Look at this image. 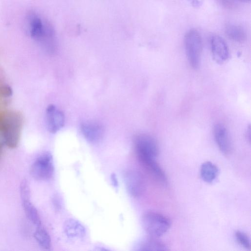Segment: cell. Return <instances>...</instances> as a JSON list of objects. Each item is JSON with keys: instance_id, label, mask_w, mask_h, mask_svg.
Returning a JSON list of instances; mask_svg holds the SVG:
<instances>
[{"instance_id": "obj_12", "label": "cell", "mask_w": 251, "mask_h": 251, "mask_svg": "<svg viewBox=\"0 0 251 251\" xmlns=\"http://www.w3.org/2000/svg\"><path fill=\"white\" fill-rule=\"evenodd\" d=\"M63 230L66 236L72 240L82 239L86 235V229L84 226L74 219H69L65 222Z\"/></svg>"}, {"instance_id": "obj_25", "label": "cell", "mask_w": 251, "mask_h": 251, "mask_svg": "<svg viewBox=\"0 0 251 251\" xmlns=\"http://www.w3.org/2000/svg\"><path fill=\"white\" fill-rule=\"evenodd\" d=\"M242 0V1H250L251 0Z\"/></svg>"}, {"instance_id": "obj_13", "label": "cell", "mask_w": 251, "mask_h": 251, "mask_svg": "<svg viewBox=\"0 0 251 251\" xmlns=\"http://www.w3.org/2000/svg\"><path fill=\"white\" fill-rule=\"evenodd\" d=\"M134 248L137 251H166L168 250L164 243L151 237L139 241Z\"/></svg>"}, {"instance_id": "obj_9", "label": "cell", "mask_w": 251, "mask_h": 251, "mask_svg": "<svg viewBox=\"0 0 251 251\" xmlns=\"http://www.w3.org/2000/svg\"><path fill=\"white\" fill-rule=\"evenodd\" d=\"M46 120L48 130L52 133H54L64 126L65 118L61 111L55 105L51 104L47 108Z\"/></svg>"}, {"instance_id": "obj_3", "label": "cell", "mask_w": 251, "mask_h": 251, "mask_svg": "<svg viewBox=\"0 0 251 251\" xmlns=\"http://www.w3.org/2000/svg\"><path fill=\"white\" fill-rule=\"evenodd\" d=\"M134 146L137 157L143 165L155 160L158 155L157 143L151 135L142 134L137 136Z\"/></svg>"}, {"instance_id": "obj_20", "label": "cell", "mask_w": 251, "mask_h": 251, "mask_svg": "<svg viewBox=\"0 0 251 251\" xmlns=\"http://www.w3.org/2000/svg\"><path fill=\"white\" fill-rule=\"evenodd\" d=\"M12 90L7 85H3L0 87V94L4 97H10L12 95Z\"/></svg>"}, {"instance_id": "obj_10", "label": "cell", "mask_w": 251, "mask_h": 251, "mask_svg": "<svg viewBox=\"0 0 251 251\" xmlns=\"http://www.w3.org/2000/svg\"><path fill=\"white\" fill-rule=\"evenodd\" d=\"M210 48L214 60L218 63H223L229 57L228 46L220 36L214 35L210 39Z\"/></svg>"}, {"instance_id": "obj_14", "label": "cell", "mask_w": 251, "mask_h": 251, "mask_svg": "<svg viewBox=\"0 0 251 251\" xmlns=\"http://www.w3.org/2000/svg\"><path fill=\"white\" fill-rule=\"evenodd\" d=\"M219 174L218 167L213 163L207 161L202 164L200 169V175L202 179L207 183H212Z\"/></svg>"}, {"instance_id": "obj_8", "label": "cell", "mask_w": 251, "mask_h": 251, "mask_svg": "<svg viewBox=\"0 0 251 251\" xmlns=\"http://www.w3.org/2000/svg\"><path fill=\"white\" fill-rule=\"evenodd\" d=\"M213 134L216 144L224 154H229L232 150V143L228 130L222 124H216L213 128Z\"/></svg>"}, {"instance_id": "obj_15", "label": "cell", "mask_w": 251, "mask_h": 251, "mask_svg": "<svg viewBox=\"0 0 251 251\" xmlns=\"http://www.w3.org/2000/svg\"><path fill=\"white\" fill-rule=\"evenodd\" d=\"M26 216L37 227L41 226V219L38 211L32 204L30 200L22 201Z\"/></svg>"}, {"instance_id": "obj_16", "label": "cell", "mask_w": 251, "mask_h": 251, "mask_svg": "<svg viewBox=\"0 0 251 251\" xmlns=\"http://www.w3.org/2000/svg\"><path fill=\"white\" fill-rule=\"evenodd\" d=\"M34 237L42 249L49 250L51 247V238L48 232L42 226H37Z\"/></svg>"}, {"instance_id": "obj_22", "label": "cell", "mask_w": 251, "mask_h": 251, "mask_svg": "<svg viewBox=\"0 0 251 251\" xmlns=\"http://www.w3.org/2000/svg\"><path fill=\"white\" fill-rule=\"evenodd\" d=\"M189 3L194 7H200L202 3L201 0H187Z\"/></svg>"}, {"instance_id": "obj_17", "label": "cell", "mask_w": 251, "mask_h": 251, "mask_svg": "<svg viewBox=\"0 0 251 251\" xmlns=\"http://www.w3.org/2000/svg\"><path fill=\"white\" fill-rule=\"evenodd\" d=\"M226 33L229 39L237 42H243L246 39V33L240 26L228 25L226 27Z\"/></svg>"}, {"instance_id": "obj_7", "label": "cell", "mask_w": 251, "mask_h": 251, "mask_svg": "<svg viewBox=\"0 0 251 251\" xmlns=\"http://www.w3.org/2000/svg\"><path fill=\"white\" fill-rule=\"evenodd\" d=\"M124 182L128 193L134 198H138L145 191V179L140 172L134 170L126 171L123 175Z\"/></svg>"}, {"instance_id": "obj_5", "label": "cell", "mask_w": 251, "mask_h": 251, "mask_svg": "<svg viewBox=\"0 0 251 251\" xmlns=\"http://www.w3.org/2000/svg\"><path fill=\"white\" fill-rule=\"evenodd\" d=\"M184 47L188 61L194 69L199 67L202 50V41L200 33L195 29L188 31L184 37Z\"/></svg>"}, {"instance_id": "obj_6", "label": "cell", "mask_w": 251, "mask_h": 251, "mask_svg": "<svg viewBox=\"0 0 251 251\" xmlns=\"http://www.w3.org/2000/svg\"><path fill=\"white\" fill-rule=\"evenodd\" d=\"M54 164L51 154L49 152L40 155L31 166L30 173L38 180L50 179L54 173Z\"/></svg>"}, {"instance_id": "obj_4", "label": "cell", "mask_w": 251, "mask_h": 251, "mask_svg": "<svg viewBox=\"0 0 251 251\" xmlns=\"http://www.w3.org/2000/svg\"><path fill=\"white\" fill-rule=\"evenodd\" d=\"M142 221L143 227L147 233L151 237L156 238L164 235L171 225L168 218L154 212L145 213Z\"/></svg>"}, {"instance_id": "obj_23", "label": "cell", "mask_w": 251, "mask_h": 251, "mask_svg": "<svg viewBox=\"0 0 251 251\" xmlns=\"http://www.w3.org/2000/svg\"><path fill=\"white\" fill-rule=\"evenodd\" d=\"M111 180L113 186L117 187L118 185V181L117 177L115 174H112L111 176Z\"/></svg>"}, {"instance_id": "obj_1", "label": "cell", "mask_w": 251, "mask_h": 251, "mask_svg": "<svg viewBox=\"0 0 251 251\" xmlns=\"http://www.w3.org/2000/svg\"><path fill=\"white\" fill-rule=\"evenodd\" d=\"M27 32L44 49L52 51L55 46V33L52 25L38 13L31 11L26 18Z\"/></svg>"}, {"instance_id": "obj_19", "label": "cell", "mask_w": 251, "mask_h": 251, "mask_svg": "<svg viewBox=\"0 0 251 251\" xmlns=\"http://www.w3.org/2000/svg\"><path fill=\"white\" fill-rule=\"evenodd\" d=\"M20 196L22 201L30 200L29 186L26 180L24 179L20 187Z\"/></svg>"}, {"instance_id": "obj_24", "label": "cell", "mask_w": 251, "mask_h": 251, "mask_svg": "<svg viewBox=\"0 0 251 251\" xmlns=\"http://www.w3.org/2000/svg\"><path fill=\"white\" fill-rule=\"evenodd\" d=\"M246 136L247 139L248 140L249 142H250L251 141V128L249 126L248 128L247 129Z\"/></svg>"}, {"instance_id": "obj_18", "label": "cell", "mask_w": 251, "mask_h": 251, "mask_svg": "<svg viewBox=\"0 0 251 251\" xmlns=\"http://www.w3.org/2000/svg\"><path fill=\"white\" fill-rule=\"evenodd\" d=\"M235 237L237 242L245 249L250 250L251 249V241L248 235L240 230L236 231Z\"/></svg>"}, {"instance_id": "obj_11", "label": "cell", "mask_w": 251, "mask_h": 251, "mask_svg": "<svg viewBox=\"0 0 251 251\" xmlns=\"http://www.w3.org/2000/svg\"><path fill=\"white\" fill-rule=\"evenodd\" d=\"M80 129L84 138L91 143L99 141L103 136V127L96 122H85L81 124Z\"/></svg>"}, {"instance_id": "obj_2", "label": "cell", "mask_w": 251, "mask_h": 251, "mask_svg": "<svg viewBox=\"0 0 251 251\" xmlns=\"http://www.w3.org/2000/svg\"><path fill=\"white\" fill-rule=\"evenodd\" d=\"M23 117L16 111L0 115V133L3 144L10 148H16L19 142L23 126Z\"/></svg>"}, {"instance_id": "obj_21", "label": "cell", "mask_w": 251, "mask_h": 251, "mask_svg": "<svg viewBox=\"0 0 251 251\" xmlns=\"http://www.w3.org/2000/svg\"><path fill=\"white\" fill-rule=\"evenodd\" d=\"M52 204L54 208L56 210H59L61 207V203L60 198L57 196H55L52 199Z\"/></svg>"}]
</instances>
